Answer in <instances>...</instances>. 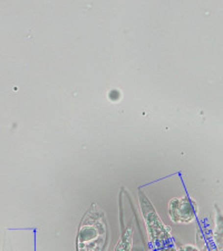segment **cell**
Segmentation results:
<instances>
[{
  "mask_svg": "<svg viewBox=\"0 0 223 251\" xmlns=\"http://www.w3.org/2000/svg\"><path fill=\"white\" fill-rule=\"evenodd\" d=\"M107 229L103 213L94 205L89 209L79 226L77 251H102L106 242Z\"/></svg>",
  "mask_w": 223,
  "mask_h": 251,
  "instance_id": "obj_1",
  "label": "cell"
},
{
  "mask_svg": "<svg viewBox=\"0 0 223 251\" xmlns=\"http://www.w3.org/2000/svg\"><path fill=\"white\" fill-rule=\"evenodd\" d=\"M170 218L175 224H190L197 214V204L190 198H175L169 203Z\"/></svg>",
  "mask_w": 223,
  "mask_h": 251,
  "instance_id": "obj_2",
  "label": "cell"
},
{
  "mask_svg": "<svg viewBox=\"0 0 223 251\" xmlns=\"http://www.w3.org/2000/svg\"><path fill=\"white\" fill-rule=\"evenodd\" d=\"M132 229H128L126 232L123 233L121 240L115 247L114 251H129L132 248Z\"/></svg>",
  "mask_w": 223,
  "mask_h": 251,
  "instance_id": "obj_3",
  "label": "cell"
}]
</instances>
